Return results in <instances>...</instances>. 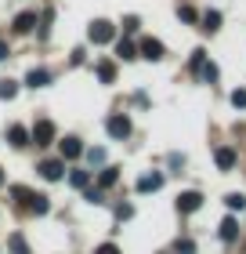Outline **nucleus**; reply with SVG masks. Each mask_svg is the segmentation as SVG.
<instances>
[{
    "instance_id": "obj_7",
    "label": "nucleus",
    "mask_w": 246,
    "mask_h": 254,
    "mask_svg": "<svg viewBox=\"0 0 246 254\" xmlns=\"http://www.w3.org/2000/svg\"><path fill=\"white\" fill-rule=\"evenodd\" d=\"M142 55H145V59H152V62H159L163 55H167V48H163L159 40H152V37H145V40H142Z\"/></svg>"
},
{
    "instance_id": "obj_8",
    "label": "nucleus",
    "mask_w": 246,
    "mask_h": 254,
    "mask_svg": "<svg viewBox=\"0 0 246 254\" xmlns=\"http://www.w3.org/2000/svg\"><path fill=\"white\" fill-rule=\"evenodd\" d=\"M214 160H217V167H221V171H232V167H236V149L221 145L217 153H214Z\"/></svg>"
},
{
    "instance_id": "obj_28",
    "label": "nucleus",
    "mask_w": 246,
    "mask_h": 254,
    "mask_svg": "<svg viewBox=\"0 0 246 254\" xmlns=\"http://www.w3.org/2000/svg\"><path fill=\"white\" fill-rule=\"evenodd\" d=\"M131 214H134L131 203H120V207H116V218H120V222H123V218H131Z\"/></svg>"
},
{
    "instance_id": "obj_29",
    "label": "nucleus",
    "mask_w": 246,
    "mask_h": 254,
    "mask_svg": "<svg viewBox=\"0 0 246 254\" xmlns=\"http://www.w3.org/2000/svg\"><path fill=\"white\" fill-rule=\"evenodd\" d=\"M178 15H181L185 22H196V11H192L189 4H181V7H178Z\"/></svg>"
},
{
    "instance_id": "obj_18",
    "label": "nucleus",
    "mask_w": 246,
    "mask_h": 254,
    "mask_svg": "<svg viewBox=\"0 0 246 254\" xmlns=\"http://www.w3.org/2000/svg\"><path fill=\"white\" fill-rule=\"evenodd\" d=\"M203 29L206 33H217L221 29V11H206V15H203Z\"/></svg>"
},
{
    "instance_id": "obj_32",
    "label": "nucleus",
    "mask_w": 246,
    "mask_h": 254,
    "mask_svg": "<svg viewBox=\"0 0 246 254\" xmlns=\"http://www.w3.org/2000/svg\"><path fill=\"white\" fill-rule=\"evenodd\" d=\"M87 200L91 203H101V189H87Z\"/></svg>"
},
{
    "instance_id": "obj_11",
    "label": "nucleus",
    "mask_w": 246,
    "mask_h": 254,
    "mask_svg": "<svg viewBox=\"0 0 246 254\" xmlns=\"http://www.w3.org/2000/svg\"><path fill=\"white\" fill-rule=\"evenodd\" d=\"M7 138H11V145H15V149H22V145H29V138H33V134L26 131V127H18V124H15V127H7Z\"/></svg>"
},
{
    "instance_id": "obj_6",
    "label": "nucleus",
    "mask_w": 246,
    "mask_h": 254,
    "mask_svg": "<svg viewBox=\"0 0 246 254\" xmlns=\"http://www.w3.org/2000/svg\"><path fill=\"white\" fill-rule=\"evenodd\" d=\"M156 189H163V175H159V171L138 178V192H156Z\"/></svg>"
},
{
    "instance_id": "obj_10",
    "label": "nucleus",
    "mask_w": 246,
    "mask_h": 254,
    "mask_svg": "<svg viewBox=\"0 0 246 254\" xmlns=\"http://www.w3.org/2000/svg\"><path fill=\"white\" fill-rule=\"evenodd\" d=\"M33 26H37V11H22V15H15V33H29Z\"/></svg>"
},
{
    "instance_id": "obj_23",
    "label": "nucleus",
    "mask_w": 246,
    "mask_h": 254,
    "mask_svg": "<svg viewBox=\"0 0 246 254\" xmlns=\"http://www.w3.org/2000/svg\"><path fill=\"white\" fill-rule=\"evenodd\" d=\"M87 160H91V167H101L105 164V149H87Z\"/></svg>"
},
{
    "instance_id": "obj_4",
    "label": "nucleus",
    "mask_w": 246,
    "mask_h": 254,
    "mask_svg": "<svg viewBox=\"0 0 246 254\" xmlns=\"http://www.w3.org/2000/svg\"><path fill=\"white\" fill-rule=\"evenodd\" d=\"M199 207H203V196H199L196 189H189V192L178 196V211L181 214H192V211H199Z\"/></svg>"
},
{
    "instance_id": "obj_13",
    "label": "nucleus",
    "mask_w": 246,
    "mask_h": 254,
    "mask_svg": "<svg viewBox=\"0 0 246 254\" xmlns=\"http://www.w3.org/2000/svg\"><path fill=\"white\" fill-rule=\"evenodd\" d=\"M98 80H101V84H112V80H116V62L101 59L98 62Z\"/></svg>"
},
{
    "instance_id": "obj_15",
    "label": "nucleus",
    "mask_w": 246,
    "mask_h": 254,
    "mask_svg": "<svg viewBox=\"0 0 246 254\" xmlns=\"http://www.w3.org/2000/svg\"><path fill=\"white\" fill-rule=\"evenodd\" d=\"M116 182H120V167H101L98 186H101V189H109V186H116Z\"/></svg>"
},
{
    "instance_id": "obj_24",
    "label": "nucleus",
    "mask_w": 246,
    "mask_h": 254,
    "mask_svg": "<svg viewBox=\"0 0 246 254\" xmlns=\"http://www.w3.org/2000/svg\"><path fill=\"white\" fill-rule=\"evenodd\" d=\"M199 73H203V80H210V84H214V80H217V65H214V62H203V69H199Z\"/></svg>"
},
{
    "instance_id": "obj_20",
    "label": "nucleus",
    "mask_w": 246,
    "mask_h": 254,
    "mask_svg": "<svg viewBox=\"0 0 246 254\" xmlns=\"http://www.w3.org/2000/svg\"><path fill=\"white\" fill-rule=\"evenodd\" d=\"M225 203L232 207V211H243V207H246V196H243V192H228V196H225Z\"/></svg>"
},
{
    "instance_id": "obj_27",
    "label": "nucleus",
    "mask_w": 246,
    "mask_h": 254,
    "mask_svg": "<svg viewBox=\"0 0 246 254\" xmlns=\"http://www.w3.org/2000/svg\"><path fill=\"white\" fill-rule=\"evenodd\" d=\"M138 26H142V22H138V15H127V18H123V33H134Z\"/></svg>"
},
{
    "instance_id": "obj_17",
    "label": "nucleus",
    "mask_w": 246,
    "mask_h": 254,
    "mask_svg": "<svg viewBox=\"0 0 246 254\" xmlns=\"http://www.w3.org/2000/svg\"><path fill=\"white\" fill-rule=\"evenodd\" d=\"M116 55H120L123 62H131V59H138V48L131 40H120V44H116Z\"/></svg>"
},
{
    "instance_id": "obj_5",
    "label": "nucleus",
    "mask_w": 246,
    "mask_h": 254,
    "mask_svg": "<svg viewBox=\"0 0 246 254\" xmlns=\"http://www.w3.org/2000/svg\"><path fill=\"white\" fill-rule=\"evenodd\" d=\"M37 171H40L48 182H58V178H62V171H65V160H44Z\"/></svg>"
},
{
    "instance_id": "obj_22",
    "label": "nucleus",
    "mask_w": 246,
    "mask_h": 254,
    "mask_svg": "<svg viewBox=\"0 0 246 254\" xmlns=\"http://www.w3.org/2000/svg\"><path fill=\"white\" fill-rule=\"evenodd\" d=\"M18 95V84L15 80H0V98H15Z\"/></svg>"
},
{
    "instance_id": "obj_33",
    "label": "nucleus",
    "mask_w": 246,
    "mask_h": 254,
    "mask_svg": "<svg viewBox=\"0 0 246 254\" xmlns=\"http://www.w3.org/2000/svg\"><path fill=\"white\" fill-rule=\"evenodd\" d=\"M7 55H11V51H7V40H0V62H4Z\"/></svg>"
},
{
    "instance_id": "obj_14",
    "label": "nucleus",
    "mask_w": 246,
    "mask_h": 254,
    "mask_svg": "<svg viewBox=\"0 0 246 254\" xmlns=\"http://www.w3.org/2000/svg\"><path fill=\"white\" fill-rule=\"evenodd\" d=\"M236 236H239V222H236V218H225V222H221V240L232 244Z\"/></svg>"
},
{
    "instance_id": "obj_9",
    "label": "nucleus",
    "mask_w": 246,
    "mask_h": 254,
    "mask_svg": "<svg viewBox=\"0 0 246 254\" xmlns=\"http://www.w3.org/2000/svg\"><path fill=\"white\" fill-rule=\"evenodd\" d=\"M58 149H62V160H76L80 153H84L80 138H65V142H58Z\"/></svg>"
},
{
    "instance_id": "obj_19",
    "label": "nucleus",
    "mask_w": 246,
    "mask_h": 254,
    "mask_svg": "<svg viewBox=\"0 0 246 254\" xmlns=\"http://www.w3.org/2000/svg\"><path fill=\"white\" fill-rule=\"evenodd\" d=\"M69 182H73V189H87L91 186V171H73Z\"/></svg>"
},
{
    "instance_id": "obj_3",
    "label": "nucleus",
    "mask_w": 246,
    "mask_h": 254,
    "mask_svg": "<svg viewBox=\"0 0 246 254\" xmlns=\"http://www.w3.org/2000/svg\"><path fill=\"white\" fill-rule=\"evenodd\" d=\"M29 134H33V142H37V145H51L54 142V124L51 120H37Z\"/></svg>"
},
{
    "instance_id": "obj_12",
    "label": "nucleus",
    "mask_w": 246,
    "mask_h": 254,
    "mask_svg": "<svg viewBox=\"0 0 246 254\" xmlns=\"http://www.w3.org/2000/svg\"><path fill=\"white\" fill-rule=\"evenodd\" d=\"M26 84H29V87H48V84H51V73H48V69H29Z\"/></svg>"
},
{
    "instance_id": "obj_21",
    "label": "nucleus",
    "mask_w": 246,
    "mask_h": 254,
    "mask_svg": "<svg viewBox=\"0 0 246 254\" xmlns=\"http://www.w3.org/2000/svg\"><path fill=\"white\" fill-rule=\"evenodd\" d=\"M7 247H11V251H15V254H29V244H26V240H22L18 233H15V236H11V240H7Z\"/></svg>"
},
{
    "instance_id": "obj_34",
    "label": "nucleus",
    "mask_w": 246,
    "mask_h": 254,
    "mask_svg": "<svg viewBox=\"0 0 246 254\" xmlns=\"http://www.w3.org/2000/svg\"><path fill=\"white\" fill-rule=\"evenodd\" d=\"M0 186H4V171H0Z\"/></svg>"
},
{
    "instance_id": "obj_30",
    "label": "nucleus",
    "mask_w": 246,
    "mask_h": 254,
    "mask_svg": "<svg viewBox=\"0 0 246 254\" xmlns=\"http://www.w3.org/2000/svg\"><path fill=\"white\" fill-rule=\"evenodd\" d=\"M178 254H196V247H192V240H178Z\"/></svg>"
},
{
    "instance_id": "obj_31",
    "label": "nucleus",
    "mask_w": 246,
    "mask_h": 254,
    "mask_svg": "<svg viewBox=\"0 0 246 254\" xmlns=\"http://www.w3.org/2000/svg\"><path fill=\"white\" fill-rule=\"evenodd\" d=\"M95 254H120V247H116V244H101Z\"/></svg>"
},
{
    "instance_id": "obj_26",
    "label": "nucleus",
    "mask_w": 246,
    "mask_h": 254,
    "mask_svg": "<svg viewBox=\"0 0 246 254\" xmlns=\"http://www.w3.org/2000/svg\"><path fill=\"white\" fill-rule=\"evenodd\" d=\"M232 106H236V109H246V91H243V87L232 91Z\"/></svg>"
},
{
    "instance_id": "obj_25",
    "label": "nucleus",
    "mask_w": 246,
    "mask_h": 254,
    "mask_svg": "<svg viewBox=\"0 0 246 254\" xmlns=\"http://www.w3.org/2000/svg\"><path fill=\"white\" fill-rule=\"evenodd\" d=\"M11 196H15V200H22V203H29V200H33V192H29L26 186H15V189H11Z\"/></svg>"
},
{
    "instance_id": "obj_1",
    "label": "nucleus",
    "mask_w": 246,
    "mask_h": 254,
    "mask_svg": "<svg viewBox=\"0 0 246 254\" xmlns=\"http://www.w3.org/2000/svg\"><path fill=\"white\" fill-rule=\"evenodd\" d=\"M105 131H109V138H116V142H123V138L131 134V120H127L123 113H112V117L105 120Z\"/></svg>"
},
{
    "instance_id": "obj_2",
    "label": "nucleus",
    "mask_w": 246,
    "mask_h": 254,
    "mask_svg": "<svg viewBox=\"0 0 246 254\" xmlns=\"http://www.w3.org/2000/svg\"><path fill=\"white\" fill-rule=\"evenodd\" d=\"M87 37L95 40V44H109V40L116 37V26H112V22H105V18H98V22H91Z\"/></svg>"
},
{
    "instance_id": "obj_16",
    "label": "nucleus",
    "mask_w": 246,
    "mask_h": 254,
    "mask_svg": "<svg viewBox=\"0 0 246 254\" xmlns=\"http://www.w3.org/2000/svg\"><path fill=\"white\" fill-rule=\"evenodd\" d=\"M29 211H33V214H48V211H51V203H48V196H40V192H33V200H29Z\"/></svg>"
}]
</instances>
